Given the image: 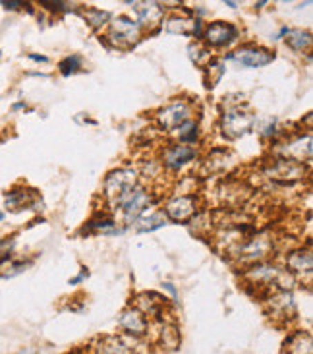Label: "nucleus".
Returning a JSON list of instances; mask_svg holds the SVG:
<instances>
[{
	"label": "nucleus",
	"mask_w": 313,
	"mask_h": 354,
	"mask_svg": "<svg viewBox=\"0 0 313 354\" xmlns=\"http://www.w3.org/2000/svg\"><path fill=\"white\" fill-rule=\"evenodd\" d=\"M275 250V242L267 234H254L249 239L238 242L234 246H230L228 252L242 263V266H256L261 261H267L271 256V252Z\"/></svg>",
	"instance_id": "1"
},
{
	"label": "nucleus",
	"mask_w": 313,
	"mask_h": 354,
	"mask_svg": "<svg viewBox=\"0 0 313 354\" xmlns=\"http://www.w3.org/2000/svg\"><path fill=\"white\" fill-rule=\"evenodd\" d=\"M151 192H147L143 186L137 184V186H133L132 190H128L124 196H120L118 200L114 201V207L122 209L126 223L132 225V223H137L142 219V215L151 207Z\"/></svg>",
	"instance_id": "2"
},
{
	"label": "nucleus",
	"mask_w": 313,
	"mask_h": 354,
	"mask_svg": "<svg viewBox=\"0 0 313 354\" xmlns=\"http://www.w3.org/2000/svg\"><path fill=\"white\" fill-rule=\"evenodd\" d=\"M140 39H142V26L137 21L124 16L111 21V29L106 33L108 45L116 48H132L133 45H137Z\"/></svg>",
	"instance_id": "3"
},
{
	"label": "nucleus",
	"mask_w": 313,
	"mask_h": 354,
	"mask_svg": "<svg viewBox=\"0 0 313 354\" xmlns=\"http://www.w3.org/2000/svg\"><path fill=\"white\" fill-rule=\"evenodd\" d=\"M254 122H256L254 115H249L242 106H228L222 113V118H220V130L228 140H238L252 130Z\"/></svg>",
	"instance_id": "4"
},
{
	"label": "nucleus",
	"mask_w": 313,
	"mask_h": 354,
	"mask_svg": "<svg viewBox=\"0 0 313 354\" xmlns=\"http://www.w3.org/2000/svg\"><path fill=\"white\" fill-rule=\"evenodd\" d=\"M265 176L276 184L288 186V184H294V182H300L304 178L305 167L302 163L285 159V157H275L265 167Z\"/></svg>",
	"instance_id": "5"
},
{
	"label": "nucleus",
	"mask_w": 313,
	"mask_h": 354,
	"mask_svg": "<svg viewBox=\"0 0 313 354\" xmlns=\"http://www.w3.org/2000/svg\"><path fill=\"white\" fill-rule=\"evenodd\" d=\"M137 186V171L135 169H118L108 173V176L103 182V194L106 200L114 205V201L120 196H124L128 190Z\"/></svg>",
	"instance_id": "6"
},
{
	"label": "nucleus",
	"mask_w": 313,
	"mask_h": 354,
	"mask_svg": "<svg viewBox=\"0 0 313 354\" xmlns=\"http://www.w3.org/2000/svg\"><path fill=\"white\" fill-rule=\"evenodd\" d=\"M191 115H193V109H191L190 103L186 99H176V101H172V103L157 111V122L162 130L174 132L178 126L191 120Z\"/></svg>",
	"instance_id": "7"
},
{
	"label": "nucleus",
	"mask_w": 313,
	"mask_h": 354,
	"mask_svg": "<svg viewBox=\"0 0 313 354\" xmlns=\"http://www.w3.org/2000/svg\"><path fill=\"white\" fill-rule=\"evenodd\" d=\"M228 60H234L240 66L246 68H261L271 64L275 60V55L271 50L261 47H242L236 48L234 53H228Z\"/></svg>",
	"instance_id": "8"
},
{
	"label": "nucleus",
	"mask_w": 313,
	"mask_h": 354,
	"mask_svg": "<svg viewBox=\"0 0 313 354\" xmlns=\"http://www.w3.org/2000/svg\"><path fill=\"white\" fill-rule=\"evenodd\" d=\"M164 215L167 219L176 221V223H186L198 215V198L196 196H176L164 205Z\"/></svg>",
	"instance_id": "9"
},
{
	"label": "nucleus",
	"mask_w": 313,
	"mask_h": 354,
	"mask_svg": "<svg viewBox=\"0 0 313 354\" xmlns=\"http://www.w3.org/2000/svg\"><path fill=\"white\" fill-rule=\"evenodd\" d=\"M118 326L124 331V335L133 337V339H140L149 333V322L147 317L143 316L140 310L135 308H126L120 317H118Z\"/></svg>",
	"instance_id": "10"
},
{
	"label": "nucleus",
	"mask_w": 313,
	"mask_h": 354,
	"mask_svg": "<svg viewBox=\"0 0 313 354\" xmlns=\"http://www.w3.org/2000/svg\"><path fill=\"white\" fill-rule=\"evenodd\" d=\"M238 29L227 21H213L203 29V39L209 47H228L232 41H236Z\"/></svg>",
	"instance_id": "11"
},
{
	"label": "nucleus",
	"mask_w": 313,
	"mask_h": 354,
	"mask_svg": "<svg viewBox=\"0 0 313 354\" xmlns=\"http://www.w3.org/2000/svg\"><path fill=\"white\" fill-rule=\"evenodd\" d=\"M198 157V151L193 145L186 144H176L167 147L162 151V165L169 169V171H180L184 165L191 163L193 159Z\"/></svg>",
	"instance_id": "12"
},
{
	"label": "nucleus",
	"mask_w": 313,
	"mask_h": 354,
	"mask_svg": "<svg viewBox=\"0 0 313 354\" xmlns=\"http://www.w3.org/2000/svg\"><path fill=\"white\" fill-rule=\"evenodd\" d=\"M281 157L296 161V163H307L312 161V134L298 136L294 140L286 142L281 147Z\"/></svg>",
	"instance_id": "13"
},
{
	"label": "nucleus",
	"mask_w": 313,
	"mask_h": 354,
	"mask_svg": "<svg viewBox=\"0 0 313 354\" xmlns=\"http://www.w3.org/2000/svg\"><path fill=\"white\" fill-rule=\"evenodd\" d=\"M132 8L142 28L155 29L157 26H161L164 18V6L159 2H135Z\"/></svg>",
	"instance_id": "14"
},
{
	"label": "nucleus",
	"mask_w": 313,
	"mask_h": 354,
	"mask_svg": "<svg viewBox=\"0 0 313 354\" xmlns=\"http://www.w3.org/2000/svg\"><path fill=\"white\" fill-rule=\"evenodd\" d=\"M269 314L275 317V319H290L296 314V304L292 292H286V290H276L273 292L269 300Z\"/></svg>",
	"instance_id": "15"
},
{
	"label": "nucleus",
	"mask_w": 313,
	"mask_h": 354,
	"mask_svg": "<svg viewBox=\"0 0 313 354\" xmlns=\"http://www.w3.org/2000/svg\"><path fill=\"white\" fill-rule=\"evenodd\" d=\"M286 268L294 277H310L313 269V256L310 248L292 250L286 256Z\"/></svg>",
	"instance_id": "16"
},
{
	"label": "nucleus",
	"mask_w": 313,
	"mask_h": 354,
	"mask_svg": "<svg viewBox=\"0 0 313 354\" xmlns=\"http://www.w3.org/2000/svg\"><path fill=\"white\" fill-rule=\"evenodd\" d=\"M281 273V268H276L275 263H269V261H261L256 263L246 271V279L252 281V285L256 287H275V281Z\"/></svg>",
	"instance_id": "17"
},
{
	"label": "nucleus",
	"mask_w": 313,
	"mask_h": 354,
	"mask_svg": "<svg viewBox=\"0 0 313 354\" xmlns=\"http://www.w3.org/2000/svg\"><path fill=\"white\" fill-rule=\"evenodd\" d=\"M167 298L159 297L155 292H142L135 297V310H140L145 317H151L157 322H164L162 317V304H164Z\"/></svg>",
	"instance_id": "18"
},
{
	"label": "nucleus",
	"mask_w": 313,
	"mask_h": 354,
	"mask_svg": "<svg viewBox=\"0 0 313 354\" xmlns=\"http://www.w3.org/2000/svg\"><path fill=\"white\" fill-rule=\"evenodd\" d=\"M33 201H35V192L28 188H12L4 194V207L14 213L29 207Z\"/></svg>",
	"instance_id": "19"
},
{
	"label": "nucleus",
	"mask_w": 313,
	"mask_h": 354,
	"mask_svg": "<svg viewBox=\"0 0 313 354\" xmlns=\"http://www.w3.org/2000/svg\"><path fill=\"white\" fill-rule=\"evenodd\" d=\"M312 335L307 331H294L285 341L283 354H312L313 353Z\"/></svg>",
	"instance_id": "20"
},
{
	"label": "nucleus",
	"mask_w": 313,
	"mask_h": 354,
	"mask_svg": "<svg viewBox=\"0 0 313 354\" xmlns=\"http://www.w3.org/2000/svg\"><path fill=\"white\" fill-rule=\"evenodd\" d=\"M159 345L164 351H176L180 346V331L176 324H169V322H161V329H159Z\"/></svg>",
	"instance_id": "21"
},
{
	"label": "nucleus",
	"mask_w": 313,
	"mask_h": 354,
	"mask_svg": "<svg viewBox=\"0 0 313 354\" xmlns=\"http://www.w3.org/2000/svg\"><path fill=\"white\" fill-rule=\"evenodd\" d=\"M285 39L286 43H288V47L294 48L298 53L312 48V33H310V31H304V29H288V33L285 35Z\"/></svg>",
	"instance_id": "22"
},
{
	"label": "nucleus",
	"mask_w": 313,
	"mask_h": 354,
	"mask_svg": "<svg viewBox=\"0 0 313 354\" xmlns=\"http://www.w3.org/2000/svg\"><path fill=\"white\" fill-rule=\"evenodd\" d=\"M227 68L220 60H209L205 68H203V77H205V87L213 89L220 82V77L225 76Z\"/></svg>",
	"instance_id": "23"
},
{
	"label": "nucleus",
	"mask_w": 313,
	"mask_h": 354,
	"mask_svg": "<svg viewBox=\"0 0 313 354\" xmlns=\"http://www.w3.org/2000/svg\"><path fill=\"white\" fill-rule=\"evenodd\" d=\"M93 354H128L122 337H104L99 341Z\"/></svg>",
	"instance_id": "24"
},
{
	"label": "nucleus",
	"mask_w": 313,
	"mask_h": 354,
	"mask_svg": "<svg viewBox=\"0 0 313 354\" xmlns=\"http://www.w3.org/2000/svg\"><path fill=\"white\" fill-rule=\"evenodd\" d=\"M114 219L108 215H97L87 223L86 230H95V232H103V234H120L122 230L114 229Z\"/></svg>",
	"instance_id": "25"
},
{
	"label": "nucleus",
	"mask_w": 313,
	"mask_h": 354,
	"mask_svg": "<svg viewBox=\"0 0 313 354\" xmlns=\"http://www.w3.org/2000/svg\"><path fill=\"white\" fill-rule=\"evenodd\" d=\"M164 29L169 33H174V35H186V37H190L191 31H193V19L174 16V18H171L164 24Z\"/></svg>",
	"instance_id": "26"
},
{
	"label": "nucleus",
	"mask_w": 313,
	"mask_h": 354,
	"mask_svg": "<svg viewBox=\"0 0 313 354\" xmlns=\"http://www.w3.org/2000/svg\"><path fill=\"white\" fill-rule=\"evenodd\" d=\"M167 215L164 213H153L149 217H145V219H140L135 223V230L137 232H153V230L161 229L167 225Z\"/></svg>",
	"instance_id": "27"
},
{
	"label": "nucleus",
	"mask_w": 313,
	"mask_h": 354,
	"mask_svg": "<svg viewBox=\"0 0 313 354\" xmlns=\"http://www.w3.org/2000/svg\"><path fill=\"white\" fill-rule=\"evenodd\" d=\"M29 268V261H16V259H6V261H2L0 263V277L2 279H12L19 275V273H23L26 269Z\"/></svg>",
	"instance_id": "28"
},
{
	"label": "nucleus",
	"mask_w": 313,
	"mask_h": 354,
	"mask_svg": "<svg viewBox=\"0 0 313 354\" xmlns=\"http://www.w3.org/2000/svg\"><path fill=\"white\" fill-rule=\"evenodd\" d=\"M176 136H178V140H180L182 144L190 145L193 144L196 140H198V122H193V120H188V122H184V124H180L176 130Z\"/></svg>",
	"instance_id": "29"
},
{
	"label": "nucleus",
	"mask_w": 313,
	"mask_h": 354,
	"mask_svg": "<svg viewBox=\"0 0 313 354\" xmlns=\"http://www.w3.org/2000/svg\"><path fill=\"white\" fill-rule=\"evenodd\" d=\"M84 18L87 19V24L93 29H99L103 28V26H106V24H111V14L97 8L84 10Z\"/></svg>",
	"instance_id": "30"
},
{
	"label": "nucleus",
	"mask_w": 313,
	"mask_h": 354,
	"mask_svg": "<svg viewBox=\"0 0 313 354\" xmlns=\"http://www.w3.org/2000/svg\"><path fill=\"white\" fill-rule=\"evenodd\" d=\"M188 55H190L191 62H196V64H203V62H209L211 60V53H209L207 48L203 47L201 43H191L190 47H188Z\"/></svg>",
	"instance_id": "31"
},
{
	"label": "nucleus",
	"mask_w": 313,
	"mask_h": 354,
	"mask_svg": "<svg viewBox=\"0 0 313 354\" xmlns=\"http://www.w3.org/2000/svg\"><path fill=\"white\" fill-rule=\"evenodd\" d=\"M58 68H60V72H62L64 76H70V74H74V72H77V70L82 68V58L77 57V55L66 57L60 64H58Z\"/></svg>",
	"instance_id": "32"
},
{
	"label": "nucleus",
	"mask_w": 313,
	"mask_h": 354,
	"mask_svg": "<svg viewBox=\"0 0 313 354\" xmlns=\"http://www.w3.org/2000/svg\"><path fill=\"white\" fill-rule=\"evenodd\" d=\"M16 248V239L14 236H6V239H0V263L12 258V252Z\"/></svg>",
	"instance_id": "33"
},
{
	"label": "nucleus",
	"mask_w": 313,
	"mask_h": 354,
	"mask_svg": "<svg viewBox=\"0 0 313 354\" xmlns=\"http://www.w3.org/2000/svg\"><path fill=\"white\" fill-rule=\"evenodd\" d=\"M39 4L45 10H48V12H66L68 10L66 2H48V0H41Z\"/></svg>",
	"instance_id": "34"
},
{
	"label": "nucleus",
	"mask_w": 313,
	"mask_h": 354,
	"mask_svg": "<svg viewBox=\"0 0 313 354\" xmlns=\"http://www.w3.org/2000/svg\"><path fill=\"white\" fill-rule=\"evenodd\" d=\"M0 4H2V8L4 10H12V12L21 10L23 6H28V2H21V0H2Z\"/></svg>",
	"instance_id": "35"
},
{
	"label": "nucleus",
	"mask_w": 313,
	"mask_h": 354,
	"mask_svg": "<svg viewBox=\"0 0 313 354\" xmlns=\"http://www.w3.org/2000/svg\"><path fill=\"white\" fill-rule=\"evenodd\" d=\"M275 118H269L267 120V126H263V130H261V136H265V138H269V136H273L276 132V128H275Z\"/></svg>",
	"instance_id": "36"
},
{
	"label": "nucleus",
	"mask_w": 313,
	"mask_h": 354,
	"mask_svg": "<svg viewBox=\"0 0 313 354\" xmlns=\"http://www.w3.org/2000/svg\"><path fill=\"white\" fill-rule=\"evenodd\" d=\"M28 58L33 60V62H41V64H47L48 62V57H45V55H35V53H29Z\"/></svg>",
	"instance_id": "37"
},
{
	"label": "nucleus",
	"mask_w": 313,
	"mask_h": 354,
	"mask_svg": "<svg viewBox=\"0 0 313 354\" xmlns=\"http://www.w3.org/2000/svg\"><path fill=\"white\" fill-rule=\"evenodd\" d=\"M16 354H37V351H35V348H31V346H26V348H19Z\"/></svg>",
	"instance_id": "38"
},
{
	"label": "nucleus",
	"mask_w": 313,
	"mask_h": 354,
	"mask_svg": "<svg viewBox=\"0 0 313 354\" xmlns=\"http://www.w3.org/2000/svg\"><path fill=\"white\" fill-rule=\"evenodd\" d=\"M86 275H87V271H84V273H82V275H77V277L70 279V285H77V283H79V281H84V277H86Z\"/></svg>",
	"instance_id": "39"
},
{
	"label": "nucleus",
	"mask_w": 313,
	"mask_h": 354,
	"mask_svg": "<svg viewBox=\"0 0 313 354\" xmlns=\"http://www.w3.org/2000/svg\"><path fill=\"white\" fill-rule=\"evenodd\" d=\"M162 287H164V288H167V290H169V292H171V295H172V297H176V288H174V287H172V285H171V283H164V285H162Z\"/></svg>",
	"instance_id": "40"
},
{
	"label": "nucleus",
	"mask_w": 313,
	"mask_h": 354,
	"mask_svg": "<svg viewBox=\"0 0 313 354\" xmlns=\"http://www.w3.org/2000/svg\"><path fill=\"white\" fill-rule=\"evenodd\" d=\"M23 106H26V103H23V101H19V103H14L12 111H18V109H23Z\"/></svg>",
	"instance_id": "41"
},
{
	"label": "nucleus",
	"mask_w": 313,
	"mask_h": 354,
	"mask_svg": "<svg viewBox=\"0 0 313 354\" xmlns=\"http://www.w3.org/2000/svg\"><path fill=\"white\" fill-rule=\"evenodd\" d=\"M227 6H230V8H236V6H238V2H230V0H228V2H227Z\"/></svg>",
	"instance_id": "42"
},
{
	"label": "nucleus",
	"mask_w": 313,
	"mask_h": 354,
	"mask_svg": "<svg viewBox=\"0 0 313 354\" xmlns=\"http://www.w3.org/2000/svg\"><path fill=\"white\" fill-rule=\"evenodd\" d=\"M6 219V213H4V211H0V221H4Z\"/></svg>",
	"instance_id": "43"
},
{
	"label": "nucleus",
	"mask_w": 313,
	"mask_h": 354,
	"mask_svg": "<svg viewBox=\"0 0 313 354\" xmlns=\"http://www.w3.org/2000/svg\"><path fill=\"white\" fill-rule=\"evenodd\" d=\"M128 354H140V353H128Z\"/></svg>",
	"instance_id": "44"
},
{
	"label": "nucleus",
	"mask_w": 313,
	"mask_h": 354,
	"mask_svg": "<svg viewBox=\"0 0 313 354\" xmlns=\"http://www.w3.org/2000/svg\"><path fill=\"white\" fill-rule=\"evenodd\" d=\"M70 354H77V353H70Z\"/></svg>",
	"instance_id": "45"
}]
</instances>
